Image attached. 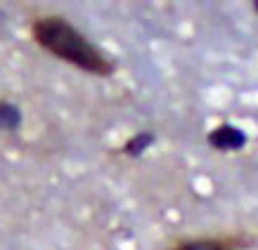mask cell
I'll list each match as a JSON object with an SVG mask.
<instances>
[{
    "mask_svg": "<svg viewBox=\"0 0 258 250\" xmlns=\"http://www.w3.org/2000/svg\"><path fill=\"white\" fill-rule=\"evenodd\" d=\"M253 8H256V12H258V0H256V3H253Z\"/></svg>",
    "mask_w": 258,
    "mask_h": 250,
    "instance_id": "obj_6",
    "label": "cell"
},
{
    "mask_svg": "<svg viewBox=\"0 0 258 250\" xmlns=\"http://www.w3.org/2000/svg\"><path fill=\"white\" fill-rule=\"evenodd\" d=\"M173 250H230L225 241H216V238H195V241H182Z\"/></svg>",
    "mask_w": 258,
    "mask_h": 250,
    "instance_id": "obj_3",
    "label": "cell"
},
{
    "mask_svg": "<svg viewBox=\"0 0 258 250\" xmlns=\"http://www.w3.org/2000/svg\"><path fill=\"white\" fill-rule=\"evenodd\" d=\"M209 144L213 149H218V151H235V149H242L246 144V135L235 125L225 123L209 133Z\"/></svg>",
    "mask_w": 258,
    "mask_h": 250,
    "instance_id": "obj_2",
    "label": "cell"
},
{
    "mask_svg": "<svg viewBox=\"0 0 258 250\" xmlns=\"http://www.w3.org/2000/svg\"><path fill=\"white\" fill-rule=\"evenodd\" d=\"M33 38L43 50L57 59L83 69L95 76H111L114 73V62L109 57L100 52L83 33L69 24L62 17H40L31 26Z\"/></svg>",
    "mask_w": 258,
    "mask_h": 250,
    "instance_id": "obj_1",
    "label": "cell"
},
{
    "mask_svg": "<svg viewBox=\"0 0 258 250\" xmlns=\"http://www.w3.org/2000/svg\"><path fill=\"white\" fill-rule=\"evenodd\" d=\"M17 123H19V113H17L15 106L0 104V125H3V128H15Z\"/></svg>",
    "mask_w": 258,
    "mask_h": 250,
    "instance_id": "obj_4",
    "label": "cell"
},
{
    "mask_svg": "<svg viewBox=\"0 0 258 250\" xmlns=\"http://www.w3.org/2000/svg\"><path fill=\"white\" fill-rule=\"evenodd\" d=\"M147 144H152V135H138V137H135V140L125 147V151H128V154H133V156H138V154H140Z\"/></svg>",
    "mask_w": 258,
    "mask_h": 250,
    "instance_id": "obj_5",
    "label": "cell"
}]
</instances>
